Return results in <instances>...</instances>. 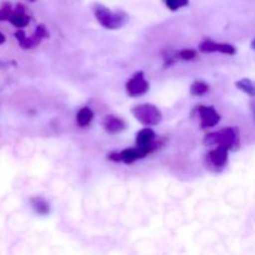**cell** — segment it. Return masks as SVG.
<instances>
[{"label":"cell","mask_w":255,"mask_h":255,"mask_svg":"<svg viewBox=\"0 0 255 255\" xmlns=\"http://www.w3.org/2000/svg\"><path fill=\"white\" fill-rule=\"evenodd\" d=\"M102 127L109 133H119V132L124 131L126 124L122 119L115 116V115H107L102 120Z\"/></svg>","instance_id":"obj_10"},{"label":"cell","mask_w":255,"mask_h":255,"mask_svg":"<svg viewBox=\"0 0 255 255\" xmlns=\"http://www.w3.org/2000/svg\"><path fill=\"white\" fill-rule=\"evenodd\" d=\"M228 148L222 146H217L216 148L212 149L206 157L207 168H209L213 172L223 171L228 162Z\"/></svg>","instance_id":"obj_4"},{"label":"cell","mask_w":255,"mask_h":255,"mask_svg":"<svg viewBox=\"0 0 255 255\" xmlns=\"http://www.w3.org/2000/svg\"><path fill=\"white\" fill-rule=\"evenodd\" d=\"M30 1H35V0H30Z\"/></svg>","instance_id":"obj_23"},{"label":"cell","mask_w":255,"mask_h":255,"mask_svg":"<svg viewBox=\"0 0 255 255\" xmlns=\"http://www.w3.org/2000/svg\"><path fill=\"white\" fill-rule=\"evenodd\" d=\"M92 119H94V112L90 107H82L76 115V121L80 127H86L91 124Z\"/></svg>","instance_id":"obj_13"},{"label":"cell","mask_w":255,"mask_h":255,"mask_svg":"<svg viewBox=\"0 0 255 255\" xmlns=\"http://www.w3.org/2000/svg\"><path fill=\"white\" fill-rule=\"evenodd\" d=\"M2 42H5V36L0 32V44H2Z\"/></svg>","instance_id":"obj_21"},{"label":"cell","mask_w":255,"mask_h":255,"mask_svg":"<svg viewBox=\"0 0 255 255\" xmlns=\"http://www.w3.org/2000/svg\"><path fill=\"white\" fill-rule=\"evenodd\" d=\"M11 6L9 4H5L4 6L0 9V21H4V20L9 19L10 14H11Z\"/></svg>","instance_id":"obj_19"},{"label":"cell","mask_w":255,"mask_h":255,"mask_svg":"<svg viewBox=\"0 0 255 255\" xmlns=\"http://www.w3.org/2000/svg\"><path fill=\"white\" fill-rule=\"evenodd\" d=\"M197 112L199 115V120H201V127L202 128H209V127H214L216 125L219 124L221 121V116L218 112L214 110L212 106H199L197 109Z\"/></svg>","instance_id":"obj_8"},{"label":"cell","mask_w":255,"mask_h":255,"mask_svg":"<svg viewBox=\"0 0 255 255\" xmlns=\"http://www.w3.org/2000/svg\"><path fill=\"white\" fill-rule=\"evenodd\" d=\"M136 146L139 148L144 149L148 153H151L154 148H156V133L149 127H144L141 131L137 132L136 134Z\"/></svg>","instance_id":"obj_7"},{"label":"cell","mask_w":255,"mask_h":255,"mask_svg":"<svg viewBox=\"0 0 255 255\" xmlns=\"http://www.w3.org/2000/svg\"><path fill=\"white\" fill-rule=\"evenodd\" d=\"M109 159L114 162H121V153L120 152H112L109 154Z\"/></svg>","instance_id":"obj_20"},{"label":"cell","mask_w":255,"mask_h":255,"mask_svg":"<svg viewBox=\"0 0 255 255\" xmlns=\"http://www.w3.org/2000/svg\"><path fill=\"white\" fill-rule=\"evenodd\" d=\"M206 146H222L233 149L238 146V133L234 128H223L221 131L208 133L203 139Z\"/></svg>","instance_id":"obj_2"},{"label":"cell","mask_w":255,"mask_h":255,"mask_svg":"<svg viewBox=\"0 0 255 255\" xmlns=\"http://www.w3.org/2000/svg\"><path fill=\"white\" fill-rule=\"evenodd\" d=\"M252 49L255 50V39L253 40V41H252Z\"/></svg>","instance_id":"obj_22"},{"label":"cell","mask_w":255,"mask_h":255,"mask_svg":"<svg viewBox=\"0 0 255 255\" xmlns=\"http://www.w3.org/2000/svg\"><path fill=\"white\" fill-rule=\"evenodd\" d=\"M92 10H94L96 20L105 27V29H120V27H122L126 24L127 19H128L126 12L121 11V10L112 11V10H110L107 6H105V5L102 4H97V2L94 4Z\"/></svg>","instance_id":"obj_1"},{"label":"cell","mask_w":255,"mask_h":255,"mask_svg":"<svg viewBox=\"0 0 255 255\" xmlns=\"http://www.w3.org/2000/svg\"><path fill=\"white\" fill-rule=\"evenodd\" d=\"M149 89L148 82L144 80V74L142 71L136 72L126 84V91L131 97L141 96L146 94Z\"/></svg>","instance_id":"obj_6"},{"label":"cell","mask_w":255,"mask_h":255,"mask_svg":"<svg viewBox=\"0 0 255 255\" xmlns=\"http://www.w3.org/2000/svg\"><path fill=\"white\" fill-rule=\"evenodd\" d=\"M32 204V208L37 212L41 216H46L50 212V206L46 201H45L42 197H34V198L30 199Z\"/></svg>","instance_id":"obj_14"},{"label":"cell","mask_w":255,"mask_h":255,"mask_svg":"<svg viewBox=\"0 0 255 255\" xmlns=\"http://www.w3.org/2000/svg\"><path fill=\"white\" fill-rule=\"evenodd\" d=\"M177 57L182 60H193L197 56V52L192 49H183L179 50L178 52H176Z\"/></svg>","instance_id":"obj_18"},{"label":"cell","mask_w":255,"mask_h":255,"mask_svg":"<svg viewBox=\"0 0 255 255\" xmlns=\"http://www.w3.org/2000/svg\"><path fill=\"white\" fill-rule=\"evenodd\" d=\"M7 21L11 25H14L15 27L22 29V27H25L30 22V16L25 14V7L21 4H17L16 9L11 11Z\"/></svg>","instance_id":"obj_11"},{"label":"cell","mask_w":255,"mask_h":255,"mask_svg":"<svg viewBox=\"0 0 255 255\" xmlns=\"http://www.w3.org/2000/svg\"><path fill=\"white\" fill-rule=\"evenodd\" d=\"M236 86L238 87L239 90H242L244 94L248 95V96L255 97V84L251 79L239 80V81L236 82Z\"/></svg>","instance_id":"obj_15"},{"label":"cell","mask_w":255,"mask_h":255,"mask_svg":"<svg viewBox=\"0 0 255 255\" xmlns=\"http://www.w3.org/2000/svg\"><path fill=\"white\" fill-rule=\"evenodd\" d=\"M121 153V162L126 164H131L133 162L138 161V159L144 158L146 156H148V152L144 151V149L139 148V147H133V148H126L124 151L120 152Z\"/></svg>","instance_id":"obj_12"},{"label":"cell","mask_w":255,"mask_h":255,"mask_svg":"<svg viewBox=\"0 0 255 255\" xmlns=\"http://www.w3.org/2000/svg\"><path fill=\"white\" fill-rule=\"evenodd\" d=\"M199 51L204 54H211V52H222L226 55H234L237 52L236 47L231 44H222L216 42L213 40H204L199 44Z\"/></svg>","instance_id":"obj_9"},{"label":"cell","mask_w":255,"mask_h":255,"mask_svg":"<svg viewBox=\"0 0 255 255\" xmlns=\"http://www.w3.org/2000/svg\"><path fill=\"white\" fill-rule=\"evenodd\" d=\"M208 90H209L208 84H206V82L203 81H196L192 84L191 94L193 95V96H202V95L206 94Z\"/></svg>","instance_id":"obj_16"},{"label":"cell","mask_w":255,"mask_h":255,"mask_svg":"<svg viewBox=\"0 0 255 255\" xmlns=\"http://www.w3.org/2000/svg\"><path fill=\"white\" fill-rule=\"evenodd\" d=\"M134 119L143 126H156L162 121V112L152 104L137 105L131 110Z\"/></svg>","instance_id":"obj_3"},{"label":"cell","mask_w":255,"mask_h":255,"mask_svg":"<svg viewBox=\"0 0 255 255\" xmlns=\"http://www.w3.org/2000/svg\"><path fill=\"white\" fill-rule=\"evenodd\" d=\"M15 37H16V40L19 41L20 46H21L22 49H31V47L40 44L42 39L49 37V32H47L46 27H45L44 25H39V26L36 27V30H35L32 36L27 37L24 30H17V31L15 32Z\"/></svg>","instance_id":"obj_5"},{"label":"cell","mask_w":255,"mask_h":255,"mask_svg":"<svg viewBox=\"0 0 255 255\" xmlns=\"http://www.w3.org/2000/svg\"><path fill=\"white\" fill-rule=\"evenodd\" d=\"M163 1L169 10H172V11H176V10H178V9H181V7L188 5L189 0H163Z\"/></svg>","instance_id":"obj_17"}]
</instances>
